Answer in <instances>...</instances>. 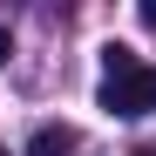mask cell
Wrapping results in <instances>:
<instances>
[{
	"label": "cell",
	"mask_w": 156,
	"mask_h": 156,
	"mask_svg": "<svg viewBox=\"0 0 156 156\" xmlns=\"http://www.w3.org/2000/svg\"><path fill=\"white\" fill-rule=\"evenodd\" d=\"M27 156H75V129L68 122H41L27 136Z\"/></svg>",
	"instance_id": "7a4b0ae2"
},
{
	"label": "cell",
	"mask_w": 156,
	"mask_h": 156,
	"mask_svg": "<svg viewBox=\"0 0 156 156\" xmlns=\"http://www.w3.org/2000/svg\"><path fill=\"white\" fill-rule=\"evenodd\" d=\"M7 55H14V34H7V27H0V61H7Z\"/></svg>",
	"instance_id": "3957f363"
},
{
	"label": "cell",
	"mask_w": 156,
	"mask_h": 156,
	"mask_svg": "<svg viewBox=\"0 0 156 156\" xmlns=\"http://www.w3.org/2000/svg\"><path fill=\"white\" fill-rule=\"evenodd\" d=\"M102 109L109 115H156V68L136 61V48L109 41L102 48Z\"/></svg>",
	"instance_id": "6da1fadb"
},
{
	"label": "cell",
	"mask_w": 156,
	"mask_h": 156,
	"mask_svg": "<svg viewBox=\"0 0 156 156\" xmlns=\"http://www.w3.org/2000/svg\"><path fill=\"white\" fill-rule=\"evenodd\" d=\"M143 27H156V0H143Z\"/></svg>",
	"instance_id": "277c9868"
},
{
	"label": "cell",
	"mask_w": 156,
	"mask_h": 156,
	"mask_svg": "<svg viewBox=\"0 0 156 156\" xmlns=\"http://www.w3.org/2000/svg\"><path fill=\"white\" fill-rule=\"evenodd\" d=\"M143 156H156V149H143Z\"/></svg>",
	"instance_id": "5b68a950"
}]
</instances>
